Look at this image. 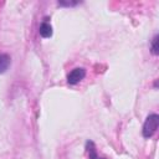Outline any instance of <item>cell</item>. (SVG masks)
<instances>
[{"label": "cell", "instance_id": "obj_1", "mask_svg": "<svg viewBox=\"0 0 159 159\" xmlns=\"http://www.w3.org/2000/svg\"><path fill=\"white\" fill-rule=\"evenodd\" d=\"M158 124H159V116L157 113H152L147 117L144 124H143V137L144 138H150L158 129Z\"/></svg>", "mask_w": 159, "mask_h": 159}, {"label": "cell", "instance_id": "obj_2", "mask_svg": "<svg viewBox=\"0 0 159 159\" xmlns=\"http://www.w3.org/2000/svg\"><path fill=\"white\" fill-rule=\"evenodd\" d=\"M86 77V70L82 67H77L75 70H72L68 75H67V83L68 84H77L78 82H81L83 78Z\"/></svg>", "mask_w": 159, "mask_h": 159}, {"label": "cell", "instance_id": "obj_3", "mask_svg": "<svg viewBox=\"0 0 159 159\" xmlns=\"http://www.w3.org/2000/svg\"><path fill=\"white\" fill-rule=\"evenodd\" d=\"M86 150H87V154H88L89 159H106V158H102V157L98 155L96 145H94V143L92 140H88L86 143Z\"/></svg>", "mask_w": 159, "mask_h": 159}, {"label": "cell", "instance_id": "obj_4", "mask_svg": "<svg viewBox=\"0 0 159 159\" xmlns=\"http://www.w3.org/2000/svg\"><path fill=\"white\" fill-rule=\"evenodd\" d=\"M39 32L42 37L47 39V37H51L52 36V26L47 22V21H43L41 25H40V29H39Z\"/></svg>", "mask_w": 159, "mask_h": 159}, {"label": "cell", "instance_id": "obj_5", "mask_svg": "<svg viewBox=\"0 0 159 159\" xmlns=\"http://www.w3.org/2000/svg\"><path fill=\"white\" fill-rule=\"evenodd\" d=\"M11 63V58L6 53H0V73H4L7 71L9 66Z\"/></svg>", "mask_w": 159, "mask_h": 159}, {"label": "cell", "instance_id": "obj_6", "mask_svg": "<svg viewBox=\"0 0 159 159\" xmlns=\"http://www.w3.org/2000/svg\"><path fill=\"white\" fill-rule=\"evenodd\" d=\"M152 53L155 55V56L159 53V47H158V35H155L154 39L152 40Z\"/></svg>", "mask_w": 159, "mask_h": 159}, {"label": "cell", "instance_id": "obj_7", "mask_svg": "<svg viewBox=\"0 0 159 159\" xmlns=\"http://www.w3.org/2000/svg\"><path fill=\"white\" fill-rule=\"evenodd\" d=\"M78 2L77 1H58V5H61V6H75V5H77Z\"/></svg>", "mask_w": 159, "mask_h": 159}]
</instances>
